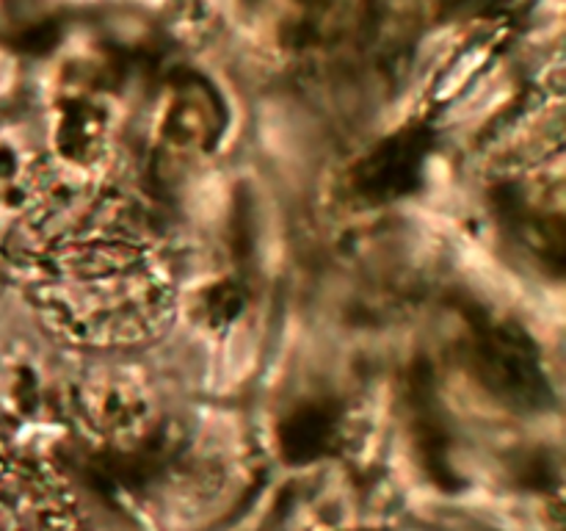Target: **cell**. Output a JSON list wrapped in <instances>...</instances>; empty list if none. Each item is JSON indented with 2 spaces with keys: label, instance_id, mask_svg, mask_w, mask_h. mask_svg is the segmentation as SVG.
<instances>
[{
  "label": "cell",
  "instance_id": "obj_1",
  "mask_svg": "<svg viewBox=\"0 0 566 531\" xmlns=\"http://www.w3.org/2000/svg\"><path fill=\"white\" fill-rule=\"evenodd\" d=\"M61 225L48 243V291L61 296L66 313L122 310L130 332L149 315L158 296V266L144 232L111 210H61Z\"/></svg>",
  "mask_w": 566,
  "mask_h": 531
}]
</instances>
